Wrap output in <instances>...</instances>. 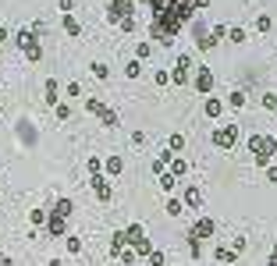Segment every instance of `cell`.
Listing matches in <instances>:
<instances>
[{
	"instance_id": "1",
	"label": "cell",
	"mask_w": 277,
	"mask_h": 266,
	"mask_svg": "<svg viewBox=\"0 0 277 266\" xmlns=\"http://www.w3.org/2000/svg\"><path fill=\"white\" fill-rule=\"evenodd\" d=\"M153 4V40L156 43H171L178 28L188 22L192 8H206L210 0H149Z\"/></svg>"
},
{
	"instance_id": "2",
	"label": "cell",
	"mask_w": 277,
	"mask_h": 266,
	"mask_svg": "<svg viewBox=\"0 0 277 266\" xmlns=\"http://www.w3.org/2000/svg\"><path fill=\"white\" fill-rule=\"evenodd\" d=\"M128 14H135V0H110L107 18H110L114 25H121V28H135V18H128Z\"/></svg>"
},
{
	"instance_id": "3",
	"label": "cell",
	"mask_w": 277,
	"mask_h": 266,
	"mask_svg": "<svg viewBox=\"0 0 277 266\" xmlns=\"http://www.w3.org/2000/svg\"><path fill=\"white\" fill-rule=\"evenodd\" d=\"M249 146H252V153H256V164H259V167H270V156H273V138H266V135H252V138H249Z\"/></svg>"
},
{
	"instance_id": "4",
	"label": "cell",
	"mask_w": 277,
	"mask_h": 266,
	"mask_svg": "<svg viewBox=\"0 0 277 266\" xmlns=\"http://www.w3.org/2000/svg\"><path fill=\"white\" fill-rule=\"evenodd\" d=\"M234 138H238V128H234V124H231V128H220V132L213 135V142H217L220 149H231V146H234Z\"/></svg>"
},
{
	"instance_id": "5",
	"label": "cell",
	"mask_w": 277,
	"mask_h": 266,
	"mask_svg": "<svg viewBox=\"0 0 277 266\" xmlns=\"http://www.w3.org/2000/svg\"><path fill=\"white\" fill-rule=\"evenodd\" d=\"M18 46H25V54L32 60H39V46H36V36L32 32H18Z\"/></svg>"
},
{
	"instance_id": "6",
	"label": "cell",
	"mask_w": 277,
	"mask_h": 266,
	"mask_svg": "<svg viewBox=\"0 0 277 266\" xmlns=\"http://www.w3.org/2000/svg\"><path fill=\"white\" fill-rule=\"evenodd\" d=\"M86 106H89V110H93V114H100V118H103V124H110V128H114V124H117V118H114V114H110V110H107V106H103V103H96V100H89V103H86Z\"/></svg>"
},
{
	"instance_id": "7",
	"label": "cell",
	"mask_w": 277,
	"mask_h": 266,
	"mask_svg": "<svg viewBox=\"0 0 277 266\" xmlns=\"http://www.w3.org/2000/svg\"><path fill=\"white\" fill-rule=\"evenodd\" d=\"M210 86H213L210 68H199V74H195V89H199V92H210Z\"/></svg>"
},
{
	"instance_id": "8",
	"label": "cell",
	"mask_w": 277,
	"mask_h": 266,
	"mask_svg": "<svg viewBox=\"0 0 277 266\" xmlns=\"http://www.w3.org/2000/svg\"><path fill=\"white\" fill-rule=\"evenodd\" d=\"M188 64H192L188 57H178V68H174V74H171L174 82H188Z\"/></svg>"
},
{
	"instance_id": "9",
	"label": "cell",
	"mask_w": 277,
	"mask_h": 266,
	"mask_svg": "<svg viewBox=\"0 0 277 266\" xmlns=\"http://www.w3.org/2000/svg\"><path fill=\"white\" fill-rule=\"evenodd\" d=\"M93 188H96V196L107 202L110 199V184H107V178H100V174H93Z\"/></svg>"
},
{
	"instance_id": "10",
	"label": "cell",
	"mask_w": 277,
	"mask_h": 266,
	"mask_svg": "<svg viewBox=\"0 0 277 266\" xmlns=\"http://www.w3.org/2000/svg\"><path fill=\"white\" fill-rule=\"evenodd\" d=\"M210 234H213V224H210V220H199V224L192 227L188 238H210Z\"/></svg>"
},
{
	"instance_id": "11",
	"label": "cell",
	"mask_w": 277,
	"mask_h": 266,
	"mask_svg": "<svg viewBox=\"0 0 277 266\" xmlns=\"http://www.w3.org/2000/svg\"><path fill=\"white\" fill-rule=\"evenodd\" d=\"M54 216L68 220V216H71V202H68V199H61V202H57V210H54Z\"/></svg>"
},
{
	"instance_id": "12",
	"label": "cell",
	"mask_w": 277,
	"mask_h": 266,
	"mask_svg": "<svg viewBox=\"0 0 277 266\" xmlns=\"http://www.w3.org/2000/svg\"><path fill=\"white\" fill-rule=\"evenodd\" d=\"M47 231H50V234H64V220H61V216H50Z\"/></svg>"
},
{
	"instance_id": "13",
	"label": "cell",
	"mask_w": 277,
	"mask_h": 266,
	"mask_svg": "<svg viewBox=\"0 0 277 266\" xmlns=\"http://www.w3.org/2000/svg\"><path fill=\"white\" fill-rule=\"evenodd\" d=\"M185 202H188V206H199V202H203L199 188H188V192H185Z\"/></svg>"
},
{
	"instance_id": "14",
	"label": "cell",
	"mask_w": 277,
	"mask_h": 266,
	"mask_svg": "<svg viewBox=\"0 0 277 266\" xmlns=\"http://www.w3.org/2000/svg\"><path fill=\"white\" fill-rule=\"evenodd\" d=\"M234 256H238V248H217V259H220V262H231Z\"/></svg>"
},
{
	"instance_id": "15",
	"label": "cell",
	"mask_w": 277,
	"mask_h": 266,
	"mask_svg": "<svg viewBox=\"0 0 277 266\" xmlns=\"http://www.w3.org/2000/svg\"><path fill=\"white\" fill-rule=\"evenodd\" d=\"M125 242H128V238H125V231H117V234H114V242H110V248H114V252H121V245H125Z\"/></svg>"
},
{
	"instance_id": "16",
	"label": "cell",
	"mask_w": 277,
	"mask_h": 266,
	"mask_svg": "<svg viewBox=\"0 0 277 266\" xmlns=\"http://www.w3.org/2000/svg\"><path fill=\"white\" fill-rule=\"evenodd\" d=\"M68 252H82V238H78V234L68 238Z\"/></svg>"
},
{
	"instance_id": "17",
	"label": "cell",
	"mask_w": 277,
	"mask_h": 266,
	"mask_svg": "<svg viewBox=\"0 0 277 266\" xmlns=\"http://www.w3.org/2000/svg\"><path fill=\"white\" fill-rule=\"evenodd\" d=\"M64 28H68V32H71V36H78V22H75V18H71V14H64Z\"/></svg>"
},
{
	"instance_id": "18",
	"label": "cell",
	"mask_w": 277,
	"mask_h": 266,
	"mask_svg": "<svg viewBox=\"0 0 277 266\" xmlns=\"http://www.w3.org/2000/svg\"><path fill=\"white\" fill-rule=\"evenodd\" d=\"M139 74H142V64L132 60V64H128V78H139Z\"/></svg>"
},
{
	"instance_id": "19",
	"label": "cell",
	"mask_w": 277,
	"mask_h": 266,
	"mask_svg": "<svg viewBox=\"0 0 277 266\" xmlns=\"http://www.w3.org/2000/svg\"><path fill=\"white\" fill-rule=\"evenodd\" d=\"M206 114H210V118H217V114H220V100H210V103H206Z\"/></svg>"
},
{
	"instance_id": "20",
	"label": "cell",
	"mask_w": 277,
	"mask_h": 266,
	"mask_svg": "<svg viewBox=\"0 0 277 266\" xmlns=\"http://www.w3.org/2000/svg\"><path fill=\"white\" fill-rule=\"evenodd\" d=\"M47 100L57 103V82H47Z\"/></svg>"
},
{
	"instance_id": "21",
	"label": "cell",
	"mask_w": 277,
	"mask_h": 266,
	"mask_svg": "<svg viewBox=\"0 0 277 266\" xmlns=\"http://www.w3.org/2000/svg\"><path fill=\"white\" fill-rule=\"evenodd\" d=\"M149 266H164V252H149Z\"/></svg>"
},
{
	"instance_id": "22",
	"label": "cell",
	"mask_w": 277,
	"mask_h": 266,
	"mask_svg": "<svg viewBox=\"0 0 277 266\" xmlns=\"http://www.w3.org/2000/svg\"><path fill=\"white\" fill-rule=\"evenodd\" d=\"M107 170H110V174H117V170H121V160L110 156V160H107Z\"/></svg>"
},
{
	"instance_id": "23",
	"label": "cell",
	"mask_w": 277,
	"mask_h": 266,
	"mask_svg": "<svg viewBox=\"0 0 277 266\" xmlns=\"http://www.w3.org/2000/svg\"><path fill=\"white\" fill-rule=\"evenodd\" d=\"M231 43H245V32L242 28H231Z\"/></svg>"
},
{
	"instance_id": "24",
	"label": "cell",
	"mask_w": 277,
	"mask_h": 266,
	"mask_svg": "<svg viewBox=\"0 0 277 266\" xmlns=\"http://www.w3.org/2000/svg\"><path fill=\"white\" fill-rule=\"evenodd\" d=\"M256 28H259V32H266V28H270V18H266V14H259V18H256Z\"/></svg>"
},
{
	"instance_id": "25",
	"label": "cell",
	"mask_w": 277,
	"mask_h": 266,
	"mask_svg": "<svg viewBox=\"0 0 277 266\" xmlns=\"http://www.w3.org/2000/svg\"><path fill=\"white\" fill-rule=\"evenodd\" d=\"M93 74L96 78H107V64H93Z\"/></svg>"
},
{
	"instance_id": "26",
	"label": "cell",
	"mask_w": 277,
	"mask_h": 266,
	"mask_svg": "<svg viewBox=\"0 0 277 266\" xmlns=\"http://www.w3.org/2000/svg\"><path fill=\"white\" fill-rule=\"evenodd\" d=\"M266 178H270V181L277 184V167H266Z\"/></svg>"
},
{
	"instance_id": "27",
	"label": "cell",
	"mask_w": 277,
	"mask_h": 266,
	"mask_svg": "<svg viewBox=\"0 0 277 266\" xmlns=\"http://www.w3.org/2000/svg\"><path fill=\"white\" fill-rule=\"evenodd\" d=\"M54 266H61V262H54Z\"/></svg>"
}]
</instances>
